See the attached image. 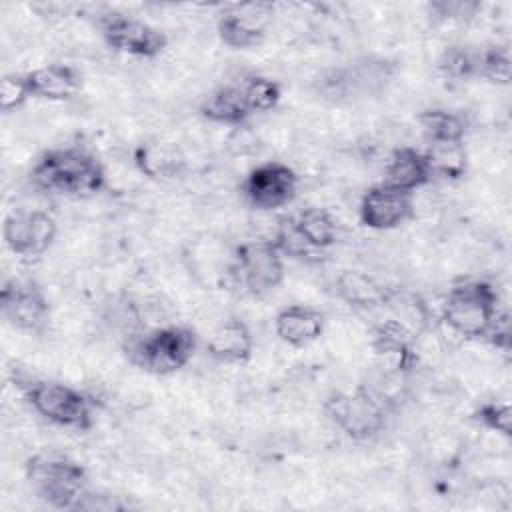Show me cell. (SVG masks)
<instances>
[{
  "label": "cell",
  "instance_id": "277c9868",
  "mask_svg": "<svg viewBox=\"0 0 512 512\" xmlns=\"http://www.w3.org/2000/svg\"><path fill=\"white\" fill-rule=\"evenodd\" d=\"M196 346L198 336L192 328L168 324L134 336L126 346V354L136 368L154 376H168L192 360Z\"/></svg>",
  "mask_w": 512,
  "mask_h": 512
},
{
  "label": "cell",
  "instance_id": "7402d4cb",
  "mask_svg": "<svg viewBox=\"0 0 512 512\" xmlns=\"http://www.w3.org/2000/svg\"><path fill=\"white\" fill-rule=\"evenodd\" d=\"M372 350L378 358H382L390 368L394 370H408L412 366L414 354L410 346V338L406 330L394 322L388 320L384 324H378L372 334Z\"/></svg>",
  "mask_w": 512,
  "mask_h": 512
},
{
  "label": "cell",
  "instance_id": "52a82bcc",
  "mask_svg": "<svg viewBox=\"0 0 512 512\" xmlns=\"http://www.w3.org/2000/svg\"><path fill=\"white\" fill-rule=\"evenodd\" d=\"M98 30L108 48L134 58H156L168 46V36L154 24L118 10L98 18Z\"/></svg>",
  "mask_w": 512,
  "mask_h": 512
},
{
  "label": "cell",
  "instance_id": "484cf974",
  "mask_svg": "<svg viewBox=\"0 0 512 512\" xmlns=\"http://www.w3.org/2000/svg\"><path fill=\"white\" fill-rule=\"evenodd\" d=\"M242 94L252 114L272 112L282 98V88L276 80L262 74H248L240 80Z\"/></svg>",
  "mask_w": 512,
  "mask_h": 512
},
{
  "label": "cell",
  "instance_id": "8992f818",
  "mask_svg": "<svg viewBox=\"0 0 512 512\" xmlns=\"http://www.w3.org/2000/svg\"><path fill=\"white\" fill-rule=\"evenodd\" d=\"M326 418L352 440H370L384 432L388 400L366 386L352 392L336 390L324 402Z\"/></svg>",
  "mask_w": 512,
  "mask_h": 512
},
{
  "label": "cell",
  "instance_id": "2e32d148",
  "mask_svg": "<svg viewBox=\"0 0 512 512\" xmlns=\"http://www.w3.org/2000/svg\"><path fill=\"white\" fill-rule=\"evenodd\" d=\"M30 94L36 100L64 102L78 94L82 86V74L72 64L52 62L26 72Z\"/></svg>",
  "mask_w": 512,
  "mask_h": 512
},
{
  "label": "cell",
  "instance_id": "603a6c76",
  "mask_svg": "<svg viewBox=\"0 0 512 512\" xmlns=\"http://www.w3.org/2000/svg\"><path fill=\"white\" fill-rule=\"evenodd\" d=\"M418 124L428 144H458L466 140L468 122L464 114L446 108H428L420 112Z\"/></svg>",
  "mask_w": 512,
  "mask_h": 512
},
{
  "label": "cell",
  "instance_id": "30bf717a",
  "mask_svg": "<svg viewBox=\"0 0 512 512\" xmlns=\"http://www.w3.org/2000/svg\"><path fill=\"white\" fill-rule=\"evenodd\" d=\"M234 276L252 296H266L284 282V256L272 240L242 242L234 252Z\"/></svg>",
  "mask_w": 512,
  "mask_h": 512
},
{
  "label": "cell",
  "instance_id": "5b68a950",
  "mask_svg": "<svg viewBox=\"0 0 512 512\" xmlns=\"http://www.w3.org/2000/svg\"><path fill=\"white\" fill-rule=\"evenodd\" d=\"M28 406L46 422L86 432L94 426V402L78 388L58 380H30L22 386Z\"/></svg>",
  "mask_w": 512,
  "mask_h": 512
},
{
  "label": "cell",
  "instance_id": "3957f363",
  "mask_svg": "<svg viewBox=\"0 0 512 512\" xmlns=\"http://www.w3.org/2000/svg\"><path fill=\"white\" fill-rule=\"evenodd\" d=\"M24 476L32 492L56 510H76L88 492L86 468L58 450L32 454L24 464Z\"/></svg>",
  "mask_w": 512,
  "mask_h": 512
},
{
  "label": "cell",
  "instance_id": "8fae6325",
  "mask_svg": "<svg viewBox=\"0 0 512 512\" xmlns=\"http://www.w3.org/2000/svg\"><path fill=\"white\" fill-rule=\"evenodd\" d=\"M272 18V2L230 4L218 14L216 34L220 42L232 50H250L264 42Z\"/></svg>",
  "mask_w": 512,
  "mask_h": 512
},
{
  "label": "cell",
  "instance_id": "ac0fdd59",
  "mask_svg": "<svg viewBox=\"0 0 512 512\" xmlns=\"http://www.w3.org/2000/svg\"><path fill=\"white\" fill-rule=\"evenodd\" d=\"M324 324V314L318 308L306 304H292L276 314L274 332L284 344L302 348L322 336Z\"/></svg>",
  "mask_w": 512,
  "mask_h": 512
},
{
  "label": "cell",
  "instance_id": "e0dca14e",
  "mask_svg": "<svg viewBox=\"0 0 512 512\" xmlns=\"http://www.w3.org/2000/svg\"><path fill=\"white\" fill-rule=\"evenodd\" d=\"M384 184L414 194L432 182V170L424 150L414 146L396 148L384 164Z\"/></svg>",
  "mask_w": 512,
  "mask_h": 512
},
{
  "label": "cell",
  "instance_id": "4dcf8cb0",
  "mask_svg": "<svg viewBox=\"0 0 512 512\" xmlns=\"http://www.w3.org/2000/svg\"><path fill=\"white\" fill-rule=\"evenodd\" d=\"M28 100H32L26 72H10L0 80V108L4 114L16 112Z\"/></svg>",
  "mask_w": 512,
  "mask_h": 512
},
{
  "label": "cell",
  "instance_id": "f1b7e54d",
  "mask_svg": "<svg viewBox=\"0 0 512 512\" xmlns=\"http://www.w3.org/2000/svg\"><path fill=\"white\" fill-rule=\"evenodd\" d=\"M472 420L478 426H482L490 432H496L504 438H510V434H512V408L506 400L480 402L472 412Z\"/></svg>",
  "mask_w": 512,
  "mask_h": 512
},
{
  "label": "cell",
  "instance_id": "f546056e",
  "mask_svg": "<svg viewBox=\"0 0 512 512\" xmlns=\"http://www.w3.org/2000/svg\"><path fill=\"white\" fill-rule=\"evenodd\" d=\"M476 52L468 46H448L438 58V70L450 80L476 76Z\"/></svg>",
  "mask_w": 512,
  "mask_h": 512
},
{
  "label": "cell",
  "instance_id": "7a4b0ae2",
  "mask_svg": "<svg viewBox=\"0 0 512 512\" xmlns=\"http://www.w3.org/2000/svg\"><path fill=\"white\" fill-rule=\"evenodd\" d=\"M506 310L498 290L484 278L454 282L442 300V322L466 340H486Z\"/></svg>",
  "mask_w": 512,
  "mask_h": 512
},
{
  "label": "cell",
  "instance_id": "d4e9b609",
  "mask_svg": "<svg viewBox=\"0 0 512 512\" xmlns=\"http://www.w3.org/2000/svg\"><path fill=\"white\" fill-rule=\"evenodd\" d=\"M432 178H444V180H460L466 176L468 170V154L464 148V142L458 144H428L424 150Z\"/></svg>",
  "mask_w": 512,
  "mask_h": 512
},
{
  "label": "cell",
  "instance_id": "5bb4252c",
  "mask_svg": "<svg viewBox=\"0 0 512 512\" xmlns=\"http://www.w3.org/2000/svg\"><path fill=\"white\" fill-rule=\"evenodd\" d=\"M358 216L370 230H394L414 216V194L378 182L362 194Z\"/></svg>",
  "mask_w": 512,
  "mask_h": 512
},
{
  "label": "cell",
  "instance_id": "4fadbf2b",
  "mask_svg": "<svg viewBox=\"0 0 512 512\" xmlns=\"http://www.w3.org/2000/svg\"><path fill=\"white\" fill-rule=\"evenodd\" d=\"M58 224L52 214L34 208H18L6 214L2 224L4 246L22 258L42 256L56 240Z\"/></svg>",
  "mask_w": 512,
  "mask_h": 512
},
{
  "label": "cell",
  "instance_id": "6da1fadb",
  "mask_svg": "<svg viewBox=\"0 0 512 512\" xmlns=\"http://www.w3.org/2000/svg\"><path fill=\"white\" fill-rule=\"evenodd\" d=\"M30 178L36 188L64 198H90L106 186L102 160L80 144L46 150L32 166Z\"/></svg>",
  "mask_w": 512,
  "mask_h": 512
},
{
  "label": "cell",
  "instance_id": "1f68e13d",
  "mask_svg": "<svg viewBox=\"0 0 512 512\" xmlns=\"http://www.w3.org/2000/svg\"><path fill=\"white\" fill-rule=\"evenodd\" d=\"M478 2L468 0H438L430 4V10L444 20H466L478 12Z\"/></svg>",
  "mask_w": 512,
  "mask_h": 512
},
{
  "label": "cell",
  "instance_id": "9c48e42d",
  "mask_svg": "<svg viewBox=\"0 0 512 512\" xmlns=\"http://www.w3.org/2000/svg\"><path fill=\"white\" fill-rule=\"evenodd\" d=\"M390 78L386 60L364 58L354 64L326 68L316 80V92L328 102H348L366 92H376Z\"/></svg>",
  "mask_w": 512,
  "mask_h": 512
},
{
  "label": "cell",
  "instance_id": "cb8c5ba5",
  "mask_svg": "<svg viewBox=\"0 0 512 512\" xmlns=\"http://www.w3.org/2000/svg\"><path fill=\"white\" fill-rule=\"evenodd\" d=\"M292 222L300 236L318 252H326L338 240V224L324 208H302L298 214L292 216Z\"/></svg>",
  "mask_w": 512,
  "mask_h": 512
},
{
  "label": "cell",
  "instance_id": "44dd1931",
  "mask_svg": "<svg viewBox=\"0 0 512 512\" xmlns=\"http://www.w3.org/2000/svg\"><path fill=\"white\" fill-rule=\"evenodd\" d=\"M336 294L342 302L358 310L382 306L388 298L384 286L360 270H344L334 280Z\"/></svg>",
  "mask_w": 512,
  "mask_h": 512
},
{
  "label": "cell",
  "instance_id": "83f0119b",
  "mask_svg": "<svg viewBox=\"0 0 512 512\" xmlns=\"http://www.w3.org/2000/svg\"><path fill=\"white\" fill-rule=\"evenodd\" d=\"M272 242L276 244V248L280 250L282 256H288V258H294V260H302V262H318L320 254H322V252L314 250L300 236V232L296 230V226L292 222V216H286V218H282L278 222Z\"/></svg>",
  "mask_w": 512,
  "mask_h": 512
},
{
  "label": "cell",
  "instance_id": "ffe728a7",
  "mask_svg": "<svg viewBox=\"0 0 512 512\" xmlns=\"http://www.w3.org/2000/svg\"><path fill=\"white\" fill-rule=\"evenodd\" d=\"M200 116L212 124L220 126H242L250 116V108L246 104V98L242 94L240 82L222 84L214 88L204 100L200 102Z\"/></svg>",
  "mask_w": 512,
  "mask_h": 512
},
{
  "label": "cell",
  "instance_id": "9a60e30c",
  "mask_svg": "<svg viewBox=\"0 0 512 512\" xmlns=\"http://www.w3.org/2000/svg\"><path fill=\"white\" fill-rule=\"evenodd\" d=\"M206 352L222 364H244L252 358L254 336L240 318H226L206 338Z\"/></svg>",
  "mask_w": 512,
  "mask_h": 512
},
{
  "label": "cell",
  "instance_id": "7c38bea8",
  "mask_svg": "<svg viewBox=\"0 0 512 512\" xmlns=\"http://www.w3.org/2000/svg\"><path fill=\"white\" fill-rule=\"evenodd\" d=\"M298 192V174L284 162H264L252 168L244 182L242 194L246 202L260 212H272L288 206Z\"/></svg>",
  "mask_w": 512,
  "mask_h": 512
},
{
  "label": "cell",
  "instance_id": "d6986e66",
  "mask_svg": "<svg viewBox=\"0 0 512 512\" xmlns=\"http://www.w3.org/2000/svg\"><path fill=\"white\" fill-rule=\"evenodd\" d=\"M136 170L150 180H170L184 170V156L176 144L164 140H144L132 152Z\"/></svg>",
  "mask_w": 512,
  "mask_h": 512
},
{
  "label": "cell",
  "instance_id": "ba28073f",
  "mask_svg": "<svg viewBox=\"0 0 512 512\" xmlns=\"http://www.w3.org/2000/svg\"><path fill=\"white\" fill-rule=\"evenodd\" d=\"M0 314L24 334H42L50 322V300L32 278H10L0 288Z\"/></svg>",
  "mask_w": 512,
  "mask_h": 512
},
{
  "label": "cell",
  "instance_id": "4316f807",
  "mask_svg": "<svg viewBox=\"0 0 512 512\" xmlns=\"http://www.w3.org/2000/svg\"><path fill=\"white\" fill-rule=\"evenodd\" d=\"M476 76L484 78L486 82L506 86L512 78V58L510 50L500 44H490L478 48L476 52Z\"/></svg>",
  "mask_w": 512,
  "mask_h": 512
}]
</instances>
